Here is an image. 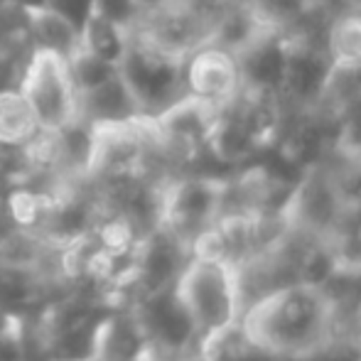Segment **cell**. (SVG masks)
<instances>
[{"label":"cell","instance_id":"52a82bcc","mask_svg":"<svg viewBox=\"0 0 361 361\" xmlns=\"http://www.w3.org/2000/svg\"><path fill=\"white\" fill-rule=\"evenodd\" d=\"M76 118L91 128H114V126H133L145 116L126 81L116 72L104 84L76 94Z\"/></svg>","mask_w":361,"mask_h":361},{"label":"cell","instance_id":"9c48e42d","mask_svg":"<svg viewBox=\"0 0 361 361\" xmlns=\"http://www.w3.org/2000/svg\"><path fill=\"white\" fill-rule=\"evenodd\" d=\"M180 238L170 231L145 238L135 251V276L147 295L167 290L172 278L180 276Z\"/></svg>","mask_w":361,"mask_h":361},{"label":"cell","instance_id":"8fae6325","mask_svg":"<svg viewBox=\"0 0 361 361\" xmlns=\"http://www.w3.org/2000/svg\"><path fill=\"white\" fill-rule=\"evenodd\" d=\"M25 13H27V37L32 49L52 52L67 62L81 49V35L52 10L42 5V8L25 10Z\"/></svg>","mask_w":361,"mask_h":361},{"label":"cell","instance_id":"5b68a950","mask_svg":"<svg viewBox=\"0 0 361 361\" xmlns=\"http://www.w3.org/2000/svg\"><path fill=\"white\" fill-rule=\"evenodd\" d=\"M226 185L228 182L214 177H190L175 182L160 200V219L167 231L185 241L209 228L226 200Z\"/></svg>","mask_w":361,"mask_h":361},{"label":"cell","instance_id":"4fadbf2b","mask_svg":"<svg viewBox=\"0 0 361 361\" xmlns=\"http://www.w3.org/2000/svg\"><path fill=\"white\" fill-rule=\"evenodd\" d=\"M39 135V126L25 96L15 91L0 94V147H27Z\"/></svg>","mask_w":361,"mask_h":361},{"label":"cell","instance_id":"d6986e66","mask_svg":"<svg viewBox=\"0 0 361 361\" xmlns=\"http://www.w3.org/2000/svg\"><path fill=\"white\" fill-rule=\"evenodd\" d=\"M25 62H27V59H25ZM25 62L20 59V54L15 52V49L0 47V94L18 89Z\"/></svg>","mask_w":361,"mask_h":361},{"label":"cell","instance_id":"8992f818","mask_svg":"<svg viewBox=\"0 0 361 361\" xmlns=\"http://www.w3.org/2000/svg\"><path fill=\"white\" fill-rule=\"evenodd\" d=\"M185 89L216 109L231 104L243 91L238 57L214 42H204L185 57Z\"/></svg>","mask_w":361,"mask_h":361},{"label":"cell","instance_id":"30bf717a","mask_svg":"<svg viewBox=\"0 0 361 361\" xmlns=\"http://www.w3.org/2000/svg\"><path fill=\"white\" fill-rule=\"evenodd\" d=\"M106 319L109 317L76 314L62 322L47 347V361H99Z\"/></svg>","mask_w":361,"mask_h":361},{"label":"cell","instance_id":"603a6c76","mask_svg":"<svg viewBox=\"0 0 361 361\" xmlns=\"http://www.w3.org/2000/svg\"><path fill=\"white\" fill-rule=\"evenodd\" d=\"M5 268V261H3V248H0V271Z\"/></svg>","mask_w":361,"mask_h":361},{"label":"cell","instance_id":"6da1fadb","mask_svg":"<svg viewBox=\"0 0 361 361\" xmlns=\"http://www.w3.org/2000/svg\"><path fill=\"white\" fill-rule=\"evenodd\" d=\"M332 305L314 286H281L263 295L243 317V334L253 347L271 354H305L322 344Z\"/></svg>","mask_w":361,"mask_h":361},{"label":"cell","instance_id":"5bb4252c","mask_svg":"<svg viewBox=\"0 0 361 361\" xmlns=\"http://www.w3.org/2000/svg\"><path fill=\"white\" fill-rule=\"evenodd\" d=\"M128 42H130V27H123V25L114 23V20L104 18L99 13H94V18L81 30V49L104 59V62L116 64V67L123 59Z\"/></svg>","mask_w":361,"mask_h":361},{"label":"cell","instance_id":"ba28073f","mask_svg":"<svg viewBox=\"0 0 361 361\" xmlns=\"http://www.w3.org/2000/svg\"><path fill=\"white\" fill-rule=\"evenodd\" d=\"M143 334H150L162 349L180 352L190 347V342L197 337L195 324L187 314L185 305L175 295V290H160V293L147 295L143 305V317H140Z\"/></svg>","mask_w":361,"mask_h":361},{"label":"cell","instance_id":"44dd1931","mask_svg":"<svg viewBox=\"0 0 361 361\" xmlns=\"http://www.w3.org/2000/svg\"><path fill=\"white\" fill-rule=\"evenodd\" d=\"M167 3H172V0H133L135 10H138V20L145 18V15H150V13H155V10L165 8Z\"/></svg>","mask_w":361,"mask_h":361},{"label":"cell","instance_id":"ac0fdd59","mask_svg":"<svg viewBox=\"0 0 361 361\" xmlns=\"http://www.w3.org/2000/svg\"><path fill=\"white\" fill-rule=\"evenodd\" d=\"M96 13L130 30L138 23V10H135L133 0H96Z\"/></svg>","mask_w":361,"mask_h":361},{"label":"cell","instance_id":"7402d4cb","mask_svg":"<svg viewBox=\"0 0 361 361\" xmlns=\"http://www.w3.org/2000/svg\"><path fill=\"white\" fill-rule=\"evenodd\" d=\"M347 3V10H361V0H344Z\"/></svg>","mask_w":361,"mask_h":361},{"label":"cell","instance_id":"ffe728a7","mask_svg":"<svg viewBox=\"0 0 361 361\" xmlns=\"http://www.w3.org/2000/svg\"><path fill=\"white\" fill-rule=\"evenodd\" d=\"M0 361H27V347L18 319L0 334Z\"/></svg>","mask_w":361,"mask_h":361},{"label":"cell","instance_id":"3957f363","mask_svg":"<svg viewBox=\"0 0 361 361\" xmlns=\"http://www.w3.org/2000/svg\"><path fill=\"white\" fill-rule=\"evenodd\" d=\"M118 74L138 101L145 118H155L187 96L185 57L157 47L135 30H130V42L118 62Z\"/></svg>","mask_w":361,"mask_h":361},{"label":"cell","instance_id":"2e32d148","mask_svg":"<svg viewBox=\"0 0 361 361\" xmlns=\"http://www.w3.org/2000/svg\"><path fill=\"white\" fill-rule=\"evenodd\" d=\"M44 8L52 10V13L59 15L62 20H67L76 32L81 35L84 25L89 23L96 13V0H44Z\"/></svg>","mask_w":361,"mask_h":361},{"label":"cell","instance_id":"7c38bea8","mask_svg":"<svg viewBox=\"0 0 361 361\" xmlns=\"http://www.w3.org/2000/svg\"><path fill=\"white\" fill-rule=\"evenodd\" d=\"M324 52L332 69L361 72V10H344L329 23Z\"/></svg>","mask_w":361,"mask_h":361},{"label":"cell","instance_id":"9a60e30c","mask_svg":"<svg viewBox=\"0 0 361 361\" xmlns=\"http://www.w3.org/2000/svg\"><path fill=\"white\" fill-rule=\"evenodd\" d=\"M67 67H69V76H72V81H74L76 94L104 84V81H109L111 76L118 72V67H116V64L104 62V59L94 57V54L84 52V49H79V52L69 59Z\"/></svg>","mask_w":361,"mask_h":361},{"label":"cell","instance_id":"7a4b0ae2","mask_svg":"<svg viewBox=\"0 0 361 361\" xmlns=\"http://www.w3.org/2000/svg\"><path fill=\"white\" fill-rule=\"evenodd\" d=\"M175 295L185 305L195 332L209 347L233 324L241 302L236 268L221 258H200L187 263L175 283Z\"/></svg>","mask_w":361,"mask_h":361},{"label":"cell","instance_id":"e0dca14e","mask_svg":"<svg viewBox=\"0 0 361 361\" xmlns=\"http://www.w3.org/2000/svg\"><path fill=\"white\" fill-rule=\"evenodd\" d=\"M339 147L347 155L361 157V99L347 109V118H344L342 133H339Z\"/></svg>","mask_w":361,"mask_h":361},{"label":"cell","instance_id":"277c9868","mask_svg":"<svg viewBox=\"0 0 361 361\" xmlns=\"http://www.w3.org/2000/svg\"><path fill=\"white\" fill-rule=\"evenodd\" d=\"M18 91L32 109L39 133H59L76 121V89L67 59L32 49L23 67Z\"/></svg>","mask_w":361,"mask_h":361}]
</instances>
